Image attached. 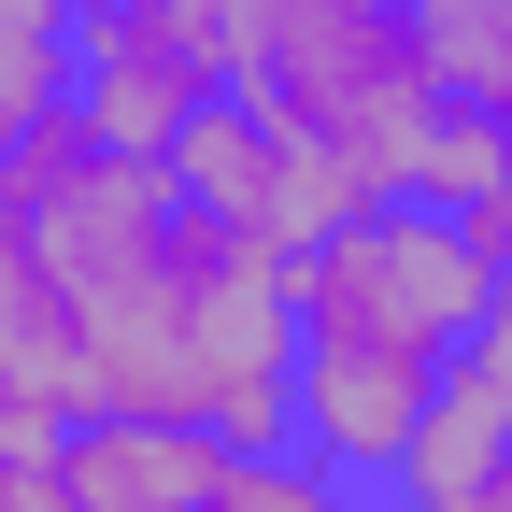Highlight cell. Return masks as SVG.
<instances>
[{
	"mask_svg": "<svg viewBox=\"0 0 512 512\" xmlns=\"http://www.w3.org/2000/svg\"><path fill=\"white\" fill-rule=\"evenodd\" d=\"M43 470H57L72 512H214L228 470H242V441L185 427V413H72Z\"/></svg>",
	"mask_w": 512,
	"mask_h": 512,
	"instance_id": "obj_5",
	"label": "cell"
},
{
	"mask_svg": "<svg viewBox=\"0 0 512 512\" xmlns=\"http://www.w3.org/2000/svg\"><path fill=\"white\" fill-rule=\"evenodd\" d=\"M214 512H399V498H384V484H356V470H328V456H299V441H285V456H242Z\"/></svg>",
	"mask_w": 512,
	"mask_h": 512,
	"instance_id": "obj_9",
	"label": "cell"
},
{
	"mask_svg": "<svg viewBox=\"0 0 512 512\" xmlns=\"http://www.w3.org/2000/svg\"><path fill=\"white\" fill-rule=\"evenodd\" d=\"M242 72H256V15L242 0H114V15H86V86L72 100L100 114V143L171 157Z\"/></svg>",
	"mask_w": 512,
	"mask_h": 512,
	"instance_id": "obj_3",
	"label": "cell"
},
{
	"mask_svg": "<svg viewBox=\"0 0 512 512\" xmlns=\"http://www.w3.org/2000/svg\"><path fill=\"white\" fill-rule=\"evenodd\" d=\"M72 15H114V0H72Z\"/></svg>",
	"mask_w": 512,
	"mask_h": 512,
	"instance_id": "obj_13",
	"label": "cell"
},
{
	"mask_svg": "<svg viewBox=\"0 0 512 512\" xmlns=\"http://www.w3.org/2000/svg\"><path fill=\"white\" fill-rule=\"evenodd\" d=\"M15 456H57V413L29 399V384H0V470H15Z\"/></svg>",
	"mask_w": 512,
	"mask_h": 512,
	"instance_id": "obj_11",
	"label": "cell"
},
{
	"mask_svg": "<svg viewBox=\"0 0 512 512\" xmlns=\"http://www.w3.org/2000/svg\"><path fill=\"white\" fill-rule=\"evenodd\" d=\"M0 512H72V498H57V470H43V456H15V470H0Z\"/></svg>",
	"mask_w": 512,
	"mask_h": 512,
	"instance_id": "obj_12",
	"label": "cell"
},
{
	"mask_svg": "<svg viewBox=\"0 0 512 512\" xmlns=\"http://www.w3.org/2000/svg\"><path fill=\"white\" fill-rule=\"evenodd\" d=\"M498 228L441 214V200H370L285 271V328H299V456H328L356 484H399L441 399L470 384V342L498 313Z\"/></svg>",
	"mask_w": 512,
	"mask_h": 512,
	"instance_id": "obj_1",
	"label": "cell"
},
{
	"mask_svg": "<svg viewBox=\"0 0 512 512\" xmlns=\"http://www.w3.org/2000/svg\"><path fill=\"white\" fill-rule=\"evenodd\" d=\"M0 384H29V399L72 427V413H100V328H86V299H72V271L0 214Z\"/></svg>",
	"mask_w": 512,
	"mask_h": 512,
	"instance_id": "obj_6",
	"label": "cell"
},
{
	"mask_svg": "<svg viewBox=\"0 0 512 512\" xmlns=\"http://www.w3.org/2000/svg\"><path fill=\"white\" fill-rule=\"evenodd\" d=\"M384 498H399V512H512V427L456 384V399H441V427L413 441V470L384 484Z\"/></svg>",
	"mask_w": 512,
	"mask_h": 512,
	"instance_id": "obj_7",
	"label": "cell"
},
{
	"mask_svg": "<svg viewBox=\"0 0 512 512\" xmlns=\"http://www.w3.org/2000/svg\"><path fill=\"white\" fill-rule=\"evenodd\" d=\"M413 43H427V72L456 114H484L498 143H512V0H399Z\"/></svg>",
	"mask_w": 512,
	"mask_h": 512,
	"instance_id": "obj_8",
	"label": "cell"
},
{
	"mask_svg": "<svg viewBox=\"0 0 512 512\" xmlns=\"http://www.w3.org/2000/svg\"><path fill=\"white\" fill-rule=\"evenodd\" d=\"M242 15H256V72L242 86L271 114H299L370 200H413L441 114H456L427 43H413V15L399 0H242Z\"/></svg>",
	"mask_w": 512,
	"mask_h": 512,
	"instance_id": "obj_2",
	"label": "cell"
},
{
	"mask_svg": "<svg viewBox=\"0 0 512 512\" xmlns=\"http://www.w3.org/2000/svg\"><path fill=\"white\" fill-rule=\"evenodd\" d=\"M171 185H185V214H214V228L271 242V256H313L342 214H370V185L313 143L299 114H271L256 86H228V100L171 143Z\"/></svg>",
	"mask_w": 512,
	"mask_h": 512,
	"instance_id": "obj_4",
	"label": "cell"
},
{
	"mask_svg": "<svg viewBox=\"0 0 512 512\" xmlns=\"http://www.w3.org/2000/svg\"><path fill=\"white\" fill-rule=\"evenodd\" d=\"M470 399L512 427V271H498V313H484V342H470Z\"/></svg>",
	"mask_w": 512,
	"mask_h": 512,
	"instance_id": "obj_10",
	"label": "cell"
}]
</instances>
